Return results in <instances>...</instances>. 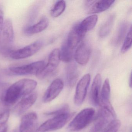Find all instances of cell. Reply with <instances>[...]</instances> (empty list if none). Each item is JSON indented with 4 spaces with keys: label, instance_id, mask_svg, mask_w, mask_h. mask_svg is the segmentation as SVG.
<instances>
[{
    "label": "cell",
    "instance_id": "cell-5",
    "mask_svg": "<svg viewBox=\"0 0 132 132\" xmlns=\"http://www.w3.org/2000/svg\"><path fill=\"white\" fill-rule=\"evenodd\" d=\"M116 116V114H113L106 108L101 107L90 132H102L108 124L114 119Z\"/></svg>",
    "mask_w": 132,
    "mask_h": 132
},
{
    "label": "cell",
    "instance_id": "cell-23",
    "mask_svg": "<svg viewBox=\"0 0 132 132\" xmlns=\"http://www.w3.org/2000/svg\"><path fill=\"white\" fill-rule=\"evenodd\" d=\"M115 19V15L112 14L101 27L99 31V36L104 37L107 36L111 31Z\"/></svg>",
    "mask_w": 132,
    "mask_h": 132
},
{
    "label": "cell",
    "instance_id": "cell-17",
    "mask_svg": "<svg viewBox=\"0 0 132 132\" xmlns=\"http://www.w3.org/2000/svg\"><path fill=\"white\" fill-rule=\"evenodd\" d=\"M86 33L79 27V24H76L69 32L66 41L67 43L71 48L74 49L85 37Z\"/></svg>",
    "mask_w": 132,
    "mask_h": 132
},
{
    "label": "cell",
    "instance_id": "cell-3",
    "mask_svg": "<svg viewBox=\"0 0 132 132\" xmlns=\"http://www.w3.org/2000/svg\"><path fill=\"white\" fill-rule=\"evenodd\" d=\"M74 114L75 113L69 112L55 116L42 124L36 132H47L59 129L70 120Z\"/></svg>",
    "mask_w": 132,
    "mask_h": 132
},
{
    "label": "cell",
    "instance_id": "cell-12",
    "mask_svg": "<svg viewBox=\"0 0 132 132\" xmlns=\"http://www.w3.org/2000/svg\"><path fill=\"white\" fill-rule=\"evenodd\" d=\"M64 87L61 79H56L53 81L46 90L43 97L45 103H48L54 100L61 93Z\"/></svg>",
    "mask_w": 132,
    "mask_h": 132
},
{
    "label": "cell",
    "instance_id": "cell-22",
    "mask_svg": "<svg viewBox=\"0 0 132 132\" xmlns=\"http://www.w3.org/2000/svg\"><path fill=\"white\" fill-rule=\"evenodd\" d=\"M98 21V16L96 14L91 15L85 18L79 24V27L86 33L91 30L95 26Z\"/></svg>",
    "mask_w": 132,
    "mask_h": 132
},
{
    "label": "cell",
    "instance_id": "cell-14",
    "mask_svg": "<svg viewBox=\"0 0 132 132\" xmlns=\"http://www.w3.org/2000/svg\"><path fill=\"white\" fill-rule=\"evenodd\" d=\"M101 83L102 77L101 75L98 73L93 79L89 93V100L91 104L94 106L100 105Z\"/></svg>",
    "mask_w": 132,
    "mask_h": 132
},
{
    "label": "cell",
    "instance_id": "cell-6",
    "mask_svg": "<svg viewBox=\"0 0 132 132\" xmlns=\"http://www.w3.org/2000/svg\"><path fill=\"white\" fill-rule=\"evenodd\" d=\"M43 44L42 41H36L29 45L11 52L10 57L15 60L27 58L38 52L42 47Z\"/></svg>",
    "mask_w": 132,
    "mask_h": 132
},
{
    "label": "cell",
    "instance_id": "cell-21",
    "mask_svg": "<svg viewBox=\"0 0 132 132\" xmlns=\"http://www.w3.org/2000/svg\"><path fill=\"white\" fill-rule=\"evenodd\" d=\"M129 24L126 21L122 22L119 26L116 35L113 42L115 45H118L122 42L126 36L127 31L129 28Z\"/></svg>",
    "mask_w": 132,
    "mask_h": 132
},
{
    "label": "cell",
    "instance_id": "cell-27",
    "mask_svg": "<svg viewBox=\"0 0 132 132\" xmlns=\"http://www.w3.org/2000/svg\"><path fill=\"white\" fill-rule=\"evenodd\" d=\"M132 27L130 26V29L127 34L121 49V52L123 54L128 51L132 46Z\"/></svg>",
    "mask_w": 132,
    "mask_h": 132
},
{
    "label": "cell",
    "instance_id": "cell-8",
    "mask_svg": "<svg viewBox=\"0 0 132 132\" xmlns=\"http://www.w3.org/2000/svg\"><path fill=\"white\" fill-rule=\"evenodd\" d=\"M90 79V75L87 74L85 75L78 82L74 97V102L76 105H81L85 100Z\"/></svg>",
    "mask_w": 132,
    "mask_h": 132
},
{
    "label": "cell",
    "instance_id": "cell-1",
    "mask_svg": "<svg viewBox=\"0 0 132 132\" xmlns=\"http://www.w3.org/2000/svg\"><path fill=\"white\" fill-rule=\"evenodd\" d=\"M37 85V82L33 79H20L7 89L3 97V102L8 106L13 105L20 99L33 92Z\"/></svg>",
    "mask_w": 132,
    "mask_h": 132
},
{
    "label": "cell",
    "instance_id": "cell-19",
    "mask_svg": "<svg viewBox=\"0 0 132 132\" xmlns=\"http://www.w3.org/2000/svg\"><path fill=\"white\" fill-rule=\"evenodd\" d=\"M49 25V20L45 17L42 18L35 24L28 27L24 30V33L27 35L36 34L45 30Z\"/></svg>",
    "mask_w": 132,
    "mask_h": 132
},
{
    "label": "cell",
    "instance_id": "cell-11",
    "mask_svg": "<svg viewBox=\"0 0 132 132\" xmlns=\"http://www.w3.org/2000/svg\"><path fill=\"white\" fill-rule=\"evenodd\" d=\"M0 40L5 45H13L14 41V34L12 21L7 19L4 21L3 28L0 32Z\"/></svg>",
    "mask_w": 132,
    "mask_h": 132
},
{
    "label": "cell",
    "instance_id": "cell-31",
    "mask_svg": "<svg viewBox=\"0 0 132 132\" xmlns=\"http://www.w3.org/2000/svg\"><path fill=\"white\" fill-rule=\"evenodd\" d=\"M131 78H132V76H131V74H130V81H129V86L130 88H131L132 87V82H131Z\"/></svg>",
    "mask_w": 132,
    "mask_h": 132
},
{
    "label": "cell",
    "instance_id": "cell-18",
    "mask_svg": "<svg viewBox=\"0 0 132 132\" xmlns=\"http://www.w3.org/2000/svg\"><path fill=\"white\" fill-rule=\"evenodd\" d=\"M65 74L67 85L69 88H72L76 84L79 77V72L75 63L71 62L67 65Z\"/></svg>",
    "mask_w": 132,
    "mask_h": 132
},
{
    "label": "cell",
    "instance_id": "cell-9",
    "mask_svg": "<svg viewBox=\"0 0 132 132\" xmlns=\"http://www.w3.org/2000/svg\"><path fill=\"white\" fill-rule=\"evenodd\" d=\"M38 117L35 112H30L23 116L20 125V132H35L37 129Z\"/></svg>",
    "mask_w": 132,
    "mask_h": 132
},
{
    "label": "cell",
    "instance_id": "cell-30",
    "mask_svg": "<svg viewBox=\"0 0 132 132\" xmlns=\"http://www.w3.org/2000/svg\"><path fill=\"white\" fill-rule=\"evenodd\" d=\"M8 126L6 123L0 125V132H7Z\"/></svg>",
    "mask_w": 132,
    "mask_h": 132
},
{
    "label": "cell",
    "instance_id": "cell-13",
    "mask_svg": "<svg viewBox=\"0 0 132 132\" xmlns=\"http://www.w3.org/2000/svg\"><path fill=\"white\" fill-rule=\"evenodd\" d=\"M37 98V95L34 92L23 97L14 108V112L16 116L22 115L34 104Z\"/></svg>",
    "mask_w": 132,
    "mask_h": 132
},
{
    "label": "cell",
    "instance_id": "cell-4",
    "mask_svg": "<svg viewBox=\"0 0 132 132\" xmlns=\"http://www.w3.org/2000/svg\"><path fill=\"white\" fill-rule=\"evenodd\" d=\"M60 61L59 49L55 48L50 53L47 64L44 65L36 76L40 79H43L49 76L57 69Z\"/></svg>",
    "mask_w": 132,
    "mask_h": 132
},
{
    "label": "cell",
    "instance_id": "cell-24",
    "mask_svg": "<svg viewBox=\"0 0 132 132\" xmlns=\"http://www.w3.org/2000/svg\"><path fill=\"white\" fill-rule=\"evenodd\" d=\"M66 3L64 1H58L55 4L51 11V15L54 18L60 16L65 10Z\"/></svg>",
    "mask_w": 132,
    "mask_h": 132
},
{
    "label": "cell",
    "instance_id": "cell-7",
    "mask_svg": "<svg viewBox=\"0 0 132 132\" xmlns=\"http://www.w3.org/2000/svg\"><path fill=\"white\" fill-rule=\"evenodd\" d=\"M45 65L44 61L35 62L21 66H13L9 68L11 72L16 75H37Z\"/></svg>",
    "mask_w": 132,
    "mask_h": 132
},
{
    "label": "cell",
    "instance_id": "cell-29",
    "mask_svg": "<svg viewBox=\"0 0 132 132\" xmlns=\"http://www.w3.org/2000/svg\"><path fill=\"white\" fill-rule=\"evenodd\" d=\"M4 13L2 6L0 5V32L1 31L4 24Z\"/></svg>",
    "mask_w": 132,
    "mask_h": 132
},
{
    "label": "cell",
    "instance_id": "cell-15",
    "mask_svg": "<svg viewBox=\"0 0 132 132\" xmlns=\"http://www.w3.org/2000/svg\"><path fill=\"white\" fill-rule=\"evenodd\" d=\"M90 44L87 42H83L78 47L75 53V58L77 63L85 65L88 63L91 54Z\"/></svg>",
    "mask_w": 132,
    "mask_h": 132
},
{
    "label": "cell",
    "instance_id": "cell-20",
    "mask_svg": "<svg viewBox=\"0 0 132 132\" xmlns=\"http://www.w3.org/2000/svg\"><path fill=\"white\" fill-rule=\"evenodd\" d=\"M73 49L65 41L59 50L60 60L65 62H69L72 59Z\"/></svg>",
    "mask_w": 132,
    "mask_h": 132
},
{
    "label": "cell",
    "instance_id": "cell-16",
    "mask_svg": "<svg viewBox=\"0 0 132 132\" xmlns=\"http://www.w3.org/2000/svg\"><path fill=\"white\" fill-rule=\"evenodd\" d=\"M110 87L109 80L108 78L105 80L100 93V105L116 114L114 109L110 103Z\"/></svg>",
    "mask_w": 132,
    "mask_h": 132
},
{
    "label": "cell",
    "instance_id": "cell-25",
    "mask_svg": "<svg viewBox=\"0 0 132 132\" xmlns=\"http://www.w3.org/2000/svg\"><path fill=\"white\" fill-rule=\"evenodd\" d=\"M8 105L4 102L0 103V125L6 123L10 116Z\"/></svg>",
    "mask_w": 132,
    "mask_h": 132
},
{
    "label": "cell",
    "instance_id": "cell-28",
    "mask_svg": "<svg viewBox=\"0 0 132 132\" xmlns=\"http://www.w3.org/2000/svg\"><path fill=\"white\" fill-rule=\"evenodd\" d=\"M69 112V109L68 106V105H65L62 106L61 107L59 108L57 110L48 113H46V114L47 116H53L54 117Z\"/></svg>",
    "mask_w": 132,
    "mask_h": 132
},
{
    "label": "cell",
    "instance_id": "cell-10",
    "mask_svg": "<svg viewBox=\"0 0 132 132\" xmlns=\"http://www.w3.org/2000/svg\"><path fill=\"white\" fill-rule=\"evenodd\" d=\"M114 1H90L86 2L87 12L89 14L102 13L109 9L114 3Z\"/></svg>",
    "mask_w": 132,
    "mask_h": 132
},
{
    "label": "cell",
    "instance_id": "cell-2",
    "mask_svg": "<svg viewBox=\"0 0 132 132\" xmlns=\"http://www.w3.org/2000/svg\"><path fill=\"white\" fill-rule=\"evenodd\" d=\"M95 110L88 108L80 111L71 121L67 127L69 132L78 131L86 127L89 124L95 115Z\"/></svg>",
    "mask_w": 132,
    "mask_h": 132
},
{
    "label": "cell",
    "instance_id": "cell-26",
    "mask_svg": "<svg viewBox=\"0 0 132 132\" xmlns=\"http://www.w3.org/2000/svg\"><path fill=\"white\" fill-rule=\"evenodd\" d=\"M121 125L120 120L118 119L113 120L101 132H117Z\"/></svg>",
    "mask_w": 132,
    "mask_h": 132
}]
</instances>
